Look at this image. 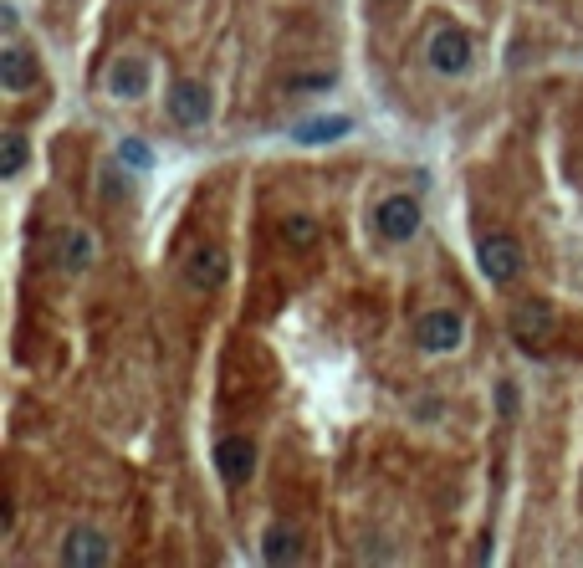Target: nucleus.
<instances>
[{
	"mask_svg": "<svg viewBox=\"0 0 583 568\" xmlns=\"http://www.w3.org/2000/svg\"><path fill=\"white\" fill-rule=\"evenodd\" d=\"M476 256H481V277H486L491 287H507V282H517V272H522V246H517V236H507V231L486 236V241L476 246Z\"/></svg>",
	"mask_w": 583,
	"mask_h": 568,
	"instance_id": "nucleus-1",
	"label": "nucleus"
},
{
	"mask_svg": "<svg viewBox=\"0 0 583 568\" xmlns=\"http://www.w3.org/2000/svg\"><path fill=\"white\" fill-rule=\"evenodd\" d=\"M461 338H466V323H461V313H451V308H435V313H425V318L415 323V343L425 348V354H456Z\"/></svg>",
	"mask_w": 583,
	"mask_h": 568,
	"instance_id": "nucleus-2",
	"label": "nucleus"
},
{
	"mask_svg": "<svg viewBox=\"0 0 583 568\" xmlns=\"http://www.w3.org/2000/svg\"><path fill=\"white\" fill-rule=\"evenodd\" d=\"M558 333V313H553V302L548 297H522L517 308H512V338L517 343H543Z\"/></svg>",
	"mask_w": 583,
	"mask_h": 568,
	"instance_id": "nucleus-3",
	"label": "nucleus"
},
{
	"mask_svg": "<svg viewBox=\"0 0 583 568\" xmlns=\"http://www.w3.org/2000/svg\"><path fill=\"white\" fill-rule=\"evenodd\" d=\"M164 108L179 128H205L210 123V87L205 82H174L164 93Z\"/></svg>",
	"mask_w": 583,
	"mask_h": 568,
	"instance_id": "nucleus-4",
	"label": "nucleus"
},
{
	"mask_svg": "<svg viewBox=\"0 0 583 568\" xmlns=\"http://www.w3.org/2000/svg\"><path fill=\"white\" fill-rule=\"evenodd\" d=\"M430 67H435L440 77H461V72L471 67V36H466L461 26H440V31L430 36Z\"/></svg>",
	"mask_w": 583,
	"mask_h": 568,
	"instance_id": "nucleus-5",
	"label": "nucleus"
},
{
	"mask_svg": "<svg viewBox=\"0 0 583 568\" xmlns=\"http://www.w3.org/2000/svg\"><path fill=\"white\" fill-rule=\"evenodd\" d=\"M374 226H379L384 241H410V236L420 231V200H410V195H389V200L374 210Z\"/></svg>",
	"mask_w": 583,
	"mask_h": 568,
	"instance_id": "nucleus-6",
	"label": "nucleus"
},
{
	"mask_svg": "<svg viewBox=\"0 0 583 568\" xmlns=\"http://www.w3.org/2000/svg\"><path fill=\"white\" fill-rule=\"evenodd\" d=\"M215 471H220V482H226V487L251 482V471H256V446L246 441V435H226V441L215 446Z\"/></svg>",
	"mask_w": 583,
	"mask_h": 568,
	"instance_id": "nucleus-7",
	"label": "nucleus"
},
{
	"mask_svg": "<svg viewBox=\"0 0 583 568\" xmlns=\"http://www.w3.org/2000/svg\"><path fill=\"white\" fill-rule=\"evenodd\" d=\"M226 277H231V261H226V251H220V246H200V251H190V261H185V282H190L195 292L226 287Z\"/></svg>",
	"mask_w": 583,
	"mask_h": 568,
	"instance_id": "nucleus-8",
	"label": "nucleus"
},
{
	"mask_svg": "<svg viewBox=\"0 0 583 568\" xmlns=\"http://www.w3.org/2000/svg\"><path fill=\"white\" fill-rule=\"evenodd\" d=\"M108 93L118 103H133V98H144L149 93V62L144 57H118L108 67Z\"/></svg>",
	"mask_w": 583,
	"mask_h": 568,
	"instance_id": "nucleus-9",
	"label": "nucleus"
},
{
	"mask_svg": "<svg viewBox=\"0 0 583 568\" xmlns=\"http://www.w3.org/2000/svg\"><path fill=\"white\" fill-rule=\"evenodd\" d=\"M62 563H72V568H103L108 563V538L98 528H72L67 543H62Z\"/></svg>",
	"mask_w": 583,
	"mask_h": 568,
	"instance_id": "nucleus-10",
	"label": "nucleus"
},
{
	"mask_svg": "<svg viewBox=\"0 0 583 568\" xmlns=\"http://www.w3.org/2000/svg\"><path fill=\"white\" fill-rule=\"evenodd\" d=\"M343 134H353V118L348 113H328V118H307L292 128V144L302 149H318V144H338Z\"/></svg>",
	"mask_w": 583,
	"mask_h": 568,
	"instance_id": "nucleus-11",
	"label": "nucleus"
},
{
	"mask_svg": "<svg viewBox=\"0 0 583 568\" xmlns=\"http://www.w3.org/2000/svg\"><path fill=\"white\" fill-rule=\"evenodd\" d=\"M31 82H36V57L26 47H6V52H0V87H6V93H26Z\"/></svg>",
	"mask_w": 583,
	"mask_h": 568,
	"instance_id": "nucleus-12",
	"label": "nucleus"
},
{
	"mask_svg": "<svg viewBox=\"0 0 583 568\" xmlns=\"http://www.w3.org/2000/svg\"><path fill=\"white\" fill-rule=\"evenodd\" d=\"M261 558L266 563H297L302 558V538H297V528H266V538H261Z\"/></svg>",
	"mask_w": 583,
	"mask_h": 568,
	"instance_id": "nucleus-13",
	"label": "nucleus"
},
{
	"mask_svg": "<svg viewBox=\"0 0 583 568\" xmlns=\"http://www.w3.org/2000/svg\"><path fill=\"white\" fill-rule=\"evenodd\" d=\"M118 164L133 169V174H149V169H154V149H149L144 139H123V144H118Z\"/></svg>",
	"mask_w": 583,
	"mask_h": 568,
	"instance_id": "nucleus-14",
	"label": "nucleus"
},
{
	"mask_svg": "<svg viewBox=\"0 0 583 568\" xmlns=\"http://www.w3.org/2000/svg\"><path fill=\"white\" fill-rule=\"evenodd\" d=\"M87 261H93V236H82V231H72L67 241H62V267L67 272H82Z\"/></svg>",
	"mask_w": 583,
	"mask_h": 568,
	"instance_id": "nucleus-15",
	"label": "nucleus"
},
{
	"mask_svg": "<svg viewBox=\"0 0 583 568\" xmlns=\"http://www.w3.org/2000/svg\"><path fill=\"white\" fill-rule=\"evenodd\" d=\"M282 236H287L292 246H312V241H318V221H312V215H287V221H282Z\"/></svg>",
	"mask_w": 583,
	"mask_h": 568,
	"instance_id": "nucleus-16",
	"label": "nucleus"
},
{
	"mask_svg": "<svg viewBox=\"0 0 583 568\" xmlns=\"http://www.w3.org/2000/svg\"><path fill=\"white\" fill-rule=\"evenodd\" d=\"M21 169H26V139L6 134V149H0V174L11 180V174H21Z\"/></svg>",
	"mask_w": 583,
	"mask_h": 568,
	"instance_id": "nucleus-17",
	"label": "nucleus"
}]
</instances>
